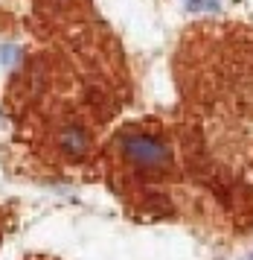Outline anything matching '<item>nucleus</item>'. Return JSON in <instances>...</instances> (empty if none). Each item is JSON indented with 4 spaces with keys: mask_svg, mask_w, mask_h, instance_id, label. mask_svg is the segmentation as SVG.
<instances>
[{
    "mask_svg": "<svg viewBox=\"0 0 253 260\" xmlns=\"http://www.w3.org/2000/svg\"><path fill=\"white\" fill-rule=\"evenodd\" d=\"M122 152L140 167H149V170H163V167H169L172 161V152H169V146L160 141H154L149 135H128L122 138Z\"/></svg>",
    "mask_w": 253,
    "mask_h": 260,
    "instance_id": "1",
    "label": "nucleus"
},
{
    "mask_svg": "<svg viewBox=\"0 0 253 260\" xmlns=\"http://www.w3.org/2000/svg\"><path fill=\"white\" fill-rule=\"evenodd\" d=\"M61 146L67 149L70 155H76V158H81L85 155V135H81L76 126H70L64 135H61Z\"/></svg>",
    "mask_w": 253,
    "mask_h": 260,
    "instance_id": "2",
    "label": "nucleus"
},
{
    "mask_svg": "<svg viewBox=\"0 0 253 260\" xmlns=\"http://www.w3.org/2000/svg\"><path fill=\"white\" fill-rule=\"evenodd\" d=\"M189 3V9H216L219 6V0H186Z\"/></svg>",
    "mask_w": 253,
    "mask_h": 260,
    "instance_id": "3",
    "label": "nucleus"
},
{
    "mask_svg": "<svg viewBox=\"0 0 253 260\" xmlns=\"http://www.w3.org/2000/svg\"><path fill=\"white\" fill-rule=\"evenodd\" d=\"M12 59H15V50L6 47V50H3V61H12Z\"/></svg>",
    "mask_w": 253,
    "mask_h": 260,
    "instance_id": "4",
    "label": "nucleus"
}]
</instances>
